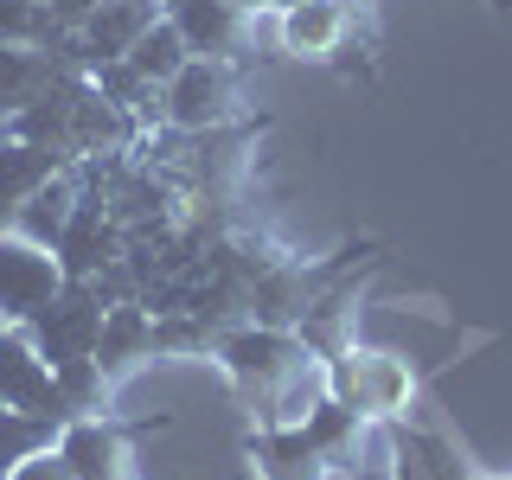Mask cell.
Returning <instances> with one entry per match:
<instances>
[{
	"mask_svg": "<svg viewBox=\"0 0 512 480\" xmlns=\"http://www.w3.org/2000/svg\"><path fill=\"white\" fill-rule=\"evenodd\" d=\"M205 359L231 378V391L244 397L256 429H288L301 423L327 384V359L301 340L295 327H263V320H237V327H218L205 340Z\"/></svg>",
	"mask_w": 512,
	"mask_h": 480,
	"instance_id": "cell-1",
	"label": "cell"
},
{
	"mask_svg": "<svg viewBox=\"0 0 512 480\" xmlns=\"http://www.w3.org/2000/svg\"><path fill=\"white\" fill-rule=\"evenodd\" d=\"M327 384H333L340 404H352L359 416H372V423H397V416H410L416 397H423V378L410 372V359L372 352L359 340H340L327 352Z\"/></svg>",
	"mask_w": 512,
	"mask_h": 480,
	"instance_id": "cell-2",
	"label": "cell"
},
{
	"mask_svg": "<svg viewBox=\"0 0 512 480\" xmlns=\"http://www.w3.org/2000/svg\"><path fill=\"white\" fill-rule=\"evenodd\" d=\"M160 122L173 135H205V128L244 122V71H237V58H186L180 77L160 90Z\"/></svg>",
	"mask_w": 512,
	"mask_h": 480,
	"instance_id": "cell-3",
	"label": "cell"
},
{
	"mask_svg": "<svg viewBox=\"0 0 512 480\" xmlns=\"http://www.w3.org/2000/svg\"><path fill=\"white\" fill-rule=\"evenodd\" d=\"M103 314H109L103 288L64 276L58 295L26 320V333H32V346H39L52 365H64V359H96V333H103Z\"/></svg>",
	"mask_w": 512,
	"mask_h": 480,
	"instance_id": "cell-4",
	"label": "cell"
},
{
	"mask_svg": "<svg viewBox=\"0 0 512 480\" xmlns=\"http://www.w3.org/2000/svg\"><path fill=\"white\" fill-rule=\"evenodd\" d=\"M58 288H64L58 250L32 244L20 231H0V327H26Z\"/></svg>",
	"mask_w": 512,
	"mask_h": 480,
	"instance_id": "cell-5",
	"label": "cell"
},
{
	"mask_svg": "<svg viewBox=\"0 0 512 480\" xmlns=\"http://www.w3.org/2000/svg\"><path fill=\"white\" fill-rule=\"evenodd\" d=\"M0 410H26L45 416V423H71V404H64L52 359L32 346L26 327H0Z\"/></svg>",
	"mask_w": 512,
	"mask_h": 480,
	"instance_id": "cell-6",
	"label": "cell"
},
{
	"mask_svg": "<svg viewBox=\"0 0 512 480\" xmlns=\"http://www.w3.org/2000/svg\"><path fill=\"white\" fill-rule=\"evenodd\" d=\"M359 20L372 26L365 0H295V7L276 13V39L295 58H340L352 45V32H359Z\"/></svg>",
	"mask_w": 512,
	"mask_h": 480,
	"instance_id": "cell-7",
	"label": "cell"
},
{
	"mask_svg": "<svg viewBox=\"0 0 512 480\" xmlns=\"http://www.w3.org/2000/svg\"><path fill=\"white\" fill-rule=\"evenodd\" d=\"M154 20H160V0H96L90 20L58 45V58L77 64V71H90V64H103V58H128V45Z\"/></svg>",
	"mask_w": 512,
	"mask_h": 480,
	"instance_id": "cell-8",
	"label": "cell"
},
{
	"mask_svg": "<svg viewBox=\"0 0 512 480\" xmlns=\"http://www.w3.org/2000/svg\"><path fill=\"white\" fill-rule=\"evenodd\" d=\"M160 7L180 26L192 58H244L256 32V7H244V0H160Z\"/></svg>",
	"mask_w": 512,
	"mask_h": 480,
	"instance_id": "cell-9",
	"label": "cell"
},
{
	"mask_svg": "<svg viewBox=\"0 0 512 480\" xmlns=\"http://www.w3.org/2000/svg\"><path fill=\"white\" fill-rule=\"evenodd\" d=\"M77 205H84V160L58 167L52 180H45V186L20 205V212H13L7 231H20V237H32V244L58 250V244H64V231H71V218H77Z\"/></svg>",
	"mask_w": 512,
	"mask_h": 480,
	"instance_id": "cell-10",
	"label": "cell"
},
{
	"mask_svg": "<svg viewBox=\"0 0 512 480\" xmlns=\"http://www.w3.org/2000/svg\"><path fill=\"white\" fill-rule=\"evenodd\" d=\"M58 167H71V154L39 148V141H13V135H0V231H7L13 212H20V205H26L45 180H52Z\"/></svg>",
	"mask_w": 512,
	"mask_h": 480,
	"instance_id": "cell-11",
	"label": "cell"
},
{
	"mask_svg": "<svg viewBox=\"0 0 512 480\" xmlns=\"http://www.w3.org/2000/svg\"><path fill=\"white\" fill-rule=\"evenodd\" d=\"M58 71H64V58L52 45H0V122H7L13 109H26Z\"/></svg>",
	"mask_w": 512,
	"mask_h": 480,
	"instance_id": "cell-12",
	"label": "cell"
},
{
	"mask_svg": "<svg viewBox=\"0 0 512 480\" xmlns=\"http://www.w3.org/2000/svg\"><path fill=\"white\" fill-rule=\"evenodd\" d=\"M192 52H186V39H180V26H173L167 20V7H160V20L148 26V32H141V39L135 45H128V64H135V71L141 77H148V84L154 90H167L173 84V77H180V64H186Z\"/></svg>",
	"mask_w": 512,
	"mask_h": 480,
	"instance_id": "cell-13",
	"label": "cell"
},
{
	"mask_svg": "<svg viewBox=\"0 0 512 480\" xmlns=\"http://www.w3.org/2000/svg\"><path fill=\"white\" fill-rule=\"evenodd\" d=\"M64 423H45V416H26V410H0V474H13L26 455L58 442Z\"/></svg>",
	"mask_w": 512,
	"mask_h": 480,
	"instance_id": "cell-14",
	"label": "cell"
},
{
	"mask_svg": "<svg viewBox=\"0 0 512 480\" xmlns=\"http://www.w3.org/2000/svg\"><path fill=\"white\" fill-rule=\"evenodd\" d=\"M0 45H58L45 0H0Z\"/></svg>",
	"mask_w": 512,
	"mask_h": 480,
	"instance_id": "cell-15",
	"label": "cell"
},
{
	"mask_svg": "<svg viewBox=\"0 0 512 480\" xmlns=\"http://www.w3.org/2000/svg\"><path fill=\"white\" fill-rule=\"evenodd\" d=\"M0 480H77V474H71V461H64V455H58V442H52V448L26 455L20 468H13V474H0Z\"/></svg>",
	"mask_w": 512,
	"mask_h": 480,
	"instance_id": "cell-16",
	"label": "cell"
},
{
	"mask_svg": "<svg viewBox=\"0 0 512 480\" xmlns=\"http://www.w3.org/2000/svg\"><path fill=\"white\" fill-rule=\"evenodd\" d=\"M90 7H96V0H45V13H52V26H58V45L90 20Z\"/></svg>",
	"mask_w": 512,
	"mask_h": 480,
	"instance_id": "cell-17",
	"label": "cell"
},
{
	"mask_svg": "<svg viewBox=\"0 0 512 480\" xmlns=\"http://www.w3.org/2000/svg\"><path fill=\"white\" fill-rule=\"evenodd\" d=\"M391 480H423V468H416L410 455H397V468H391Z\"/></svg>",
	"mask_w": 512,
	"mask_h": 480,
	"instance_id": "cell-18",
	"label": "cell"
},
{
	"mask_svg": "<svg viewBox=\"0 0 512 480\" xmlns=\"http://www.w3.org/2000/svg\"><path fill=\"white\" fill-rule=\"evenodd\" d=\"M487 7H493V13H512V0H487Z\"/></svg>",
	"mask_w": 512,
	"mask_h": 480,
	"instance_id": "cell-19",
	"label": "cell"
},
{
	"mask_svg": "<svg viewBox=\"0 0 512 480\" xmlns=\"http://www.w3.org/2000/svg\"><path fill=\"white\" fill-rule=\"evenodd\" d=\"M263 7H276V13H282V7H295V0H263Z\"/></svg>",
	"mask_w": 512,
	"mask_h": 480,
	"instance_id": "cell-20",
	"label": "cell"
},
{
	"mask_svg": "<svg viewBox=\"0 0 512 480\" xmlns=\"http://www.w3.org/2000/svg\"><path fill=\"white\" fill-rule=\"evenodd\" d=\"M480 480H512V474H480Z\"/></svg>",
	"mask_w": 512,
	"mask_h": 480,
	"instance_id": "cell-21",
	"label": "cell"
}]
</instances>
